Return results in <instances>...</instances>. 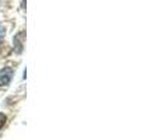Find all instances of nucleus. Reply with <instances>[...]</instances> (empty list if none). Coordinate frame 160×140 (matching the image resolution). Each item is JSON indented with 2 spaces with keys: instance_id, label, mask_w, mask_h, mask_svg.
I'll return each mask as SVG.
<instances>
[{
  "instance_id": "1",
  "label": "nucleus",
  "mask_w": 160,
  "mask_h": 140,
  "mask_svg": "<svg viewBox=\"0 0 160 140\" xmlns=\"http://www.w3.org/2000/svg\"><path fill=\"white\" fill-rule=\"evenodd\" d=\"M11 77H13V69L11 67H3L0 70V84L6 85L10 83Z\"/></svg>"
},
{
  "instance_id": "2",
  "label": "nucleus",
  "mask_w": 160,
  "mask_h": 140,
  "mask_svg": "<svg viewBox=\"0 0 160 140\" xmlns=\"http://www.w3.org/2000/svg\"><path fill=\"white\" fill-rule=\"evenodd\" d=\"M24 36L25 32L24 31H20L16 36H14V48H16V52H21L22 51V44H24Z\"/></svg>"
},
{
  "instance_id": "4",
  "label": "nucleus",
  "mask_w": 160,
  "mask_h": 140,
  "mask_svg": "<svg viewBox=\"0 0 160 140\" xmlns=\"http://www.w3.org/2000/svg\"><path fill=\"white\" fill-rule=\"evenodd\" d=\"M3 35H4V30H3V28L2 27H0V38H2V36Z\"/></svg>"
},
{
  "instance_id": "3",
  "label": "nucleus",
  "mask_w": 160,
  "mask_h": 140,
  "mask_svg": "<svg viewBox=\"0 0 160 140\" xmlns=\"http://www.w3.org/2000/svg\"><path fill=\"white\" fill-rule=\"evenodd\" d=\"M4 123H6V115H4V113L0 112V129H2V128L4 126Z\"/></svg>"
}]
</instances>
